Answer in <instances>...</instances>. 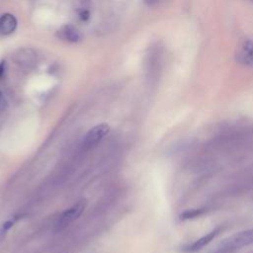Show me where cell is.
<instances>
[{
    "label": "cell",
    "mask_w": 253,
    "mask_h": 253,
    "mask_svg": "<svg viewBox=\"0 0 253 253\" xmlns=\"http://www.w3.org/2000/svg\"><path fill=\"white\" fill-rule=\"evenodd\" d=\"M203 210H190L181 214V219H188V218H193L201 215L203 213Z\"/></svg>",
    "instance_id": "cell-9"
},
{
    "label": "cell",
    "mask_w": 253,
    "mask_h": 253,
    "mask_svg": "<svg viewBox=\"0 0 253 253\" xmlns=\"http://www.w3.org/2000/svg\"><path fill=\"white\" fill-rule=\"evenodd\" d=\"M86 205H87V203L85 200H80L76 204L71 206L69 209L64 211L57 220L56 227L58 229H61L63 227H65L66 225L70 224L71 222H73L74 220H76L84 211Z\"/></svg>",
    "instance_id": "cell-3"
},
{
    "label": "cell",
    "mask_w": 253,
    "mask_h": 253,
    "mask_svg": "<svg viewBox=\"0 0 253 253\" xmlns=\"http://www.w3.org/2000/svg\"><path fill=\"white\" fill-rule=\"evenodd\" d=\"M59 37L67 42H75L79 40V33L77 29L71 25H65L58 31Z\"/></svg>",
    "instance_id": "cell-8"
},
{
    "label": "cell",
    "mask_w": 253,
    "mask_h": 253,
    "mask_svg": "<svg viewBox=\"0 0 253 253\" xmlns=\"http://www.w3.org/2000/svg\"><path fill=\"white\" fill-rule=\"evenodd\" d=\"M14 61L15 63L22 69L25 70H30L33 67L36 66L37 61H38V56L37 53L34 49L32 48H21L16 51L14 54Z\"/></svg>",
    "instance_id": "cell-4"
},
{
    "label": "cell",
    "mask_w": 253,
    "mask_h": 253,
    "mask_svg": "<svg viewBox=\"0 0 253 253\" xmlns=\"http://www.w3.org/2000/svg\"><path fill=\"white\" fill-rule=\"evenodd\" d=\"M219 232H220V228L219 227L212 229L211 231H210L209 233H207L203 237L199 238L198 240L194 241L193 243L184 246L183 247V251L184 252H196V251L201 250L203 247H205L207 244H209L213 238H215L218 235Z\"/></svg>",
    "instance_id": "cell-6"
},
{
    "label": "cell",
    "mask_w": 253,
    "mask_h": 253,
    "mask_svg": "<svg viewBox=\"0 0 253 253\" xmlns=\"http://www.w3.org/2000/svg\"><path fill=\"white\" fill-rule=\"evenodd\" d=\"M17 19L13 14L5 13L0 16V35L7 36L12 34L17 28Z\"/></svg>",
    "instance_id": "cell-7"
},
{
    "label": "cell",
    "mask_w": 253,
    "mask_h": 253,
    "mask_svg": "<svg viewBox=\"0 0 253 253\" xmlns=\"http://www.w3.org/2000/svg\"><path fill=\"white\" fill-rule=\"evenodd\" d=\"M8 107V102L7 99L5 97V95L3 94V92L0 90V112H3L7 109Z\"/></svg>",
    "instance_id": "cell-10"
},
{
    "label": "cell",
    "mask_w": 253,
    "mask_h": 253,
    "mask_svg": "<svg viewBox=\"0 0 253 253\" xmlns=\"http://www.w3.org/2000/svg\"><path fill=\"white\" fill-rule=\"evenodd\" d=\"M250 1H251V2H252V3H253V0H250Z\"/></svg>",
    "instance_id": "cell-12"
},
{
    "label": "cell",
    "mask_w": 253,
    "mask_h": 253,
    "mask_svg": "<svg viewBox=\"0 0 253 253\" xmlns=\"http://www.w3.org/2000/svg\"><path fill=\"white\" fill-rule=\"evenodd\" d=\"M4 70H5V62H1L0 63V78L3 76Z\"/></svg>",
    "instance_id": "cell-11"
},
{
    "label": "cell",
    "mask_w": 253,
    "mask_h": 253,
    "mask_svg": "<svg viewBox=\"0 0 253 253\" xmlns=\"http://www.w3.org/2000/svg\"><path fill=\"white\" fill-rule=\"evenodd\" d=\"M236 60L246 66H253V39L244 40L236 51Z\"/></svg>",
    "instance_id": "cell-5"
},
{
    "label": "cell",
    "mask_w": 253,
    "mask_h": 253,
    "mask_svg": "<svg viewBox=\"0 0 253 253\" xmlns=\"http://www.w3.org/2000/svg\"><path fill=\"white\" fill-rule=\"evenodd\" d=\"M110 132V126L107 124H99L87 131L83 140L82 147L84 149H91L98 145L103 138Z\"/></svg>",
    "instance_id": "cell-2"
},
{
    "label": "cell",
    "mask_w": 253,
    "mask_h": 253,
    "mask_svg": "<svg viewBox=\"0 0 253 253\" xmlns=\"http://www.w3.org/2000/svg\"><path fill=\"white\" fill-rule=\"evenodd\" d=\"M253 243V229L243 230L222 240L215 253H228Z\"/></svg>",
    "instance_id": "cell-1"
}]
</instances>
